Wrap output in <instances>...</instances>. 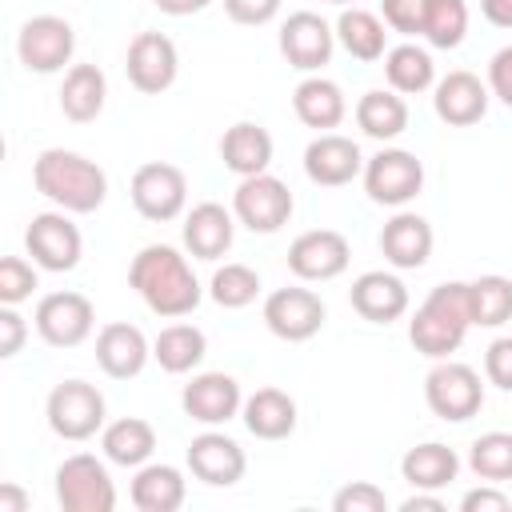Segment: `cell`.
Wrapping results in <instances>:
<instances>
[{
    "label": "cell",
    "mask_w": 512,
    "mask_h": 512,
    "mask_svg": "<svg viewBox=\"0 0 512 512\" xmlns=\"http://www.w3.org/2000/svg\"><path fill=\"white\" fill-rule=\"evenodd\" d=\"M104 100H108V80L96 64H72L64 72V84H60V112L72 120V124H92L100 112H104Z\"/></svg>",
    "instance_id": "obj_31"
},
{
    "label": "cell",
    "mask_w": 512,
    "mask_h": 512,
    "mask_svg": "<svg viewBox=\"0 0 512 512\" xmlns=\"http://www.w3.org/2000/svg\"><path fill=\"white\" fill-rule=\"evenodd\" d=\"M56 504L64 512H112L116 484L108 476V464L92 452H72L56 468Z\"/></svg>",
    "instance_id": "obj_6"
},
{
    "label": "cell",
    "mask_w": 512,
    "mask_h": 512,
    "mask_svg": "<svg viewBox=\"0 0 512 512\" xmlns=\"http://www.w3.org/2000/svg\"><path fill=\"white\" fill-rule=\"evenodd\" d=\"M292 192L280 176L272 172H260V176H244L232 192V212L236 220L248 228V232H260V236H272L280 232L288 220H292Z\"/></svg>",
    "instance_id": "obj_8"
},
{
    "label": "cell",
    "mask_w": 512,
    "mask_h": 512,
    "mask_svg": "<svg viewBox=\"0 0 512 512\" xmlns=\"http://www.w3.org/2000/svg\"><path fill=\"white\" fill-rule=\"evenodd\" d=\"M220 160L240 180L268 172V164H272V136H268V128L256 124V120H236L220 136Z\"/></svg>",
    "instance_id": "obj_26"
},
{
    "label": "cell",
    "mask_w": 512,
    "mask_h": 512,
    "mask_svg": "<svg viewBox=\"0 0 512 512\" xmlns=\"http://www.w3.org/2000/svg\"><path fill=\"white\" fill-rule=\"evenodd\" d=\"M360 176H364L368 200L384 204V208H404L424 188V164L408 148H380L376 156L364 160Z\"/></svg>",
    "instance_id": "obj_7"
},
{
    "label": "cell",
    "mask_w": 512,
    "mask_h": 512,
    "mask_svg": "<svg viewBox=\"0 0 512 512\" xmlns=\"http://www.w3.org/2000/svg\"><path fill=\"white\" fill-rule=\"evenodd\" d=\"M240 420L256 440H288L296 432V400L284 388H256L244 396Z\"/></svg>",
    "instance_id": "obj_27"
},
{
    "label": "cell",
    "mask_w": 512,
    "mask_h": 512,
    "mask_svg": "<svg viewBox=\"0 0 512 512\" xmlns=\"http://www.w3.org/2000/svg\"><path fill=\"white\" fill-rule=\"evenodd\" d=\"M76 52V32L64 16H32L20 24V36H16V56L28 72H40V76H52L60 72Z\"/></svg>",
    "instance_id": "obj_12"
},
{
    "label": "cell",
    "mask_w": 512,
    "mask_h": 512,
    "mask_svg": "<svg viewBox=\"0 0 512 512\" xmlns=\"http://www.w3.org/2000/svg\"><path fill=\"white\" fill-rule=\"evenodd\" d=\"M488 92H492L504 108H512V44L500 48V52L488 60Z\"/></svg>",
    "instance_id": "obj_46"
},
{
    "label": "cell",
    "mask_w": 512,
    "mask_h": 512,
    "mask_svg": "<svg viewBox=\"0 0 512 512\" xmlns=\"http://www.w3.org/2000/svg\"><path fill=\"white\" fill-rule=\"evenodd\" d=\"M480 12L496 28H512V0H480Z\"/></svg>",
    "instance_id": "obj_49"
},
{
    "label": "cell",
    "mask_w": 512,
    "mask_h": 512,
    "mask_svg": "<svg viewBox=\"0 0 512 512\" xmlns=\"http://www.w3.org/2000/svg\"><path fill=\"white\" fill-rule=\"evenodd\" d=\"M352 260V244L336 228H308L288 244V272L308 284L336 280Z\"/></svg>",
    "instance_id": "obj_13"
},
{
    "label": "cell",
    "mask_w": 512,
    "mask_h": 512,
    "mask_svg": "<svg viewBox=\"0 0 512 512\" xmlns=\"http://www.w3.org/2000/svg\"><path fill=\"white\" fill-rule=\"evenodd\" d=\"M72 212H40L28 220L24 228V248L32 256L36 268L44 272H72L80 264V252H84V240H80V228L68 220Z\"/></svg>",
    "instance_id": "obj_10"
},
{
    "label": "cell",
    "mask_w": 512,
    "mask_h": 512,
    "mask_svg": "<svg viewBox=\"0 0 512 512\" xmlns=\"http://www.w3.org/2000/svg\"><path fill=\"white\" fill-rule=\"evenodd\" d=\"M364 172V152L352 136L340 132H320L304 148V176L316 188H344Z\"/></svg>",
    "instance_id": "obj_19"
},
{
    "label": "cell",
    "mask_w": 512,
    "mask_h": 512,
    "mask_svg": "<svg viewBox=\"0 0 512 512\" xmlns=\"http://www.w3.org/2000/svg\"><path fill=\"white\" fill-rule=\"evenodd\" d=\"M384 80H388V88L400 92V96H420V92H428V88L436 84L432 52L420 48V44H412V40L388 48V52H384Z\"/></svg>",
    "instance_id": "obj_34"
},
{
    "label": "cell",
    "mask_w": 512,
    "mask_h": 512,
    "mask_svg": "<svg viewBox=\"0 0 512 512\" xmlns=\"http://www.w3.org/2000/svg\"><path fill=\"white\" fill-rule=\"evenodd\" d=\"M472 328V312H468V284L464 280H444L436 284L424 304L412 312L408 320V340L420 356L428 360H448L464 336Z\"/></svg>",
    "instance_id": "obj_3"
},
{
    "label": "cell",
    "mask_w": 512,
    "mask_h": 512,
    "mask_svg": "<svg viewBox=\"0 0 512 512\" xmlns=\"http://www.w3.org/2000/svg\"><path fill=\"white\" fill-rule=\"evenodd\" d=\"M44 416L60 440H92L96 432H104V392L88 380H60L44 400Z\"/></svg>",
    "instance_id": "obj_4"
},
{
    "label": "cell",
    "mask_w": 512,
    "mask_h": 512,
    "mask_svg": "<svg viewBox=\"0 0 512 512\" xmlns=\"http://www.w3.org/2000/svg\"><path fill=\"white\" fill-rule=\"evenodd\" d=\"M128 496L140 512H176L188 496V480L176 464H140Z\"/></svg>",
    "instance_id": "obj_28"
},
{
    "label": "cell",
    "mask_w": 512,
    "mask_h": 512,
    "mask_svg": "<svg viewBox=\"0 0 512 512\" xmlns=\"http://www.w3.org/2000/svg\"><path fill=\"white\" fill-rule=\"evenodd\" d=\"M328 4H340V8H352L356 0H328Z\"/></svg>",
    "instance_id": "obj_52"
},
{
    "label": "cell",
    "mask_w": 512,
    "mask_h": 512,
    "mask_svg": "<svg viewBox=\"0 0 512 512\" xmlns=\"http://www.w3.org/2000/svg\"><path fill=\"white\" fill-rule=\"evenodd\" d=\"M180 408H184V416H192L196 424L220 428V424H228V420L240 416L244 392H240L236 376H228V372H196V376L184 384V392H180Z\"/></svg>",
    "instance_id": "obj_16"
},
{
    "label": "cell",
    "mask_w": 512,
    "mask_h": 512,
    "mask_svg": "<svg viewBox=\"0 0 512 512\" xmlns=\"http://www.w3.org/2000/svg\"><path fill=\"white\" fill-rule=\"evenodd\" d=\"M28 492L20 484H0V512H28Z\"/></svg>",
    "instance_id": "obj_50"
},
{
    "label": "cell",
    "mask_w": 512,
    "mask_h": 512,
    "mask_svg": "<svg viewBox=\"0 0 512 512\" xmlns=\"http://www.w3.org/2000/svg\"><path fill=\"white\" fill-rule=\"evenodd\" d=\"M40 288L36 264H28L24 256H4L0 260V304H24L32 292Z\"/></svg>",
    "instance_id": "obj_40"
},
{
    "label": "cell",
    "mask_w": 512,
    "mask_h": 512,
    "mask_svg": "<svg viewBox=\"0 0 512 512\" xmlns=\"http://www.w3.org/2000/svg\"><path fill=\"white\" fill-rule=\"evenodd\" d=\"M348 304L368 320V324H392L408 312V288L396 272H384V268H372V272H360L348 288Z\"/></svg>",
    "instance_id": "obj_22"
},
{
    "label": "cell",
    "mask_w": 512,
    "mask_h": 512,
    "mask_svg": "<svg viewBox=\"0 0 512 512\" xmlns=\"http://www.w3.org/2000/svg\"><path fill=\"white\" fill-rule=\"evenodd\" d=\"M468 312L476 328H500L512 320V280L508 276H476L468 280Z\"/></svg>",
    "instance_id": "obj_36"
},
{
    "label": "cell",
    "mask_w": 512,
    "mask_h": 512,
    "mask_svg": "<svg viewBox=\"0 0 512 512\" xmlns=\"http://www.w3.org/2000/svg\"><path fill=\"white\" fill-rule=\"evenodd\" d=\"M460 508L464 512H508L512 508V500H508V492H500V484H480V488H468L464 496H460Z\"/></svg>",
    "instance_id": "obj_47"
},
{
    "label": "cell",
    "mask_w": 512,
    "mask_h": 512,
    "mask_svg": "<svg viewBox=\"0 0 512 512\" xmlns=\"http://www.w3.org/2000/svg\"><path fill=\"white\" fill-rule=\"evenodd\" d=\"M32 184L44 200H52L60 212L72 216H88L108 200L104 168L72 148H44L32 160Z\"/></svg>",
    "instance_id": "obj_2"
},
{
    "label": "cell",
    "mask_w": 512,
    "mask_h": 512,
    "mask_svg": "<svg viewBox=\"0 0 512 512\" xmlns=\"http://www.w3.org/2000/svg\"><path fill=\"white\" fill-rule=\"evenodd\" d=\"M124 72H128V84L136 92L160 96L176 84L180 52L164 32H136L128 44V56H124Z\"/></svg>",
    "instance_id": "obj_15"
},
{
    "label": "cell",
    "mask_w": 512,
    "mask_h": 512,
    "mask_svg": "<svg viewBox=\"0 0 512 512\" xmlns=\"http://www.w3.org/2000/svg\"><path fill=\"white\" fill-rule=\"evenodd\" d=\"M488 96H492L488 84L476 72H464V68H456V72H448L432 84V108L448 128L480 124L484 112H488Z\"/></svg>",
    "instance_id": "obj_20"
},
{
    "label": "cell",
    "mask_w": 512,
    "mask_h": 512,
    "mask_svg": "<svg viewBox=\"0 0 512 512\" xmlns=\"http://www.w3.org/2000/svg\"><path fill=\"white\" fill-rule=\"evenodd\" d=\"M484 376L500 392H512V336H496L484 352Z\"/></svg>",
    "instance_id": "obj_43"
},
{
    "label": "cell",
    "mask_w": 512,
    "mask_h": 512,
    "mask_svg": "<svg viewBox=\"0 0 512 512\" xmlns=\"http://www.w3.org/2000/svg\"><path fill=\"white\" fill-rule=\"evenodd\" d=\"M128 284L132 292L144 300L148 312L164 316V320H180V316H192L204 288L188 264V256L172 244H148L132 256V268H128Z\"/></svg>",
    "instance_id": "obj_1"
},
{
    "label": "cell",
    "mask_w": 512,
    "mask_h": 512,
    "mask_svg": "<svg viewBox=\"0 0 512 512\" xmlns=\"http://www.w3.org/2000/svg\"><path fill=\"white\" fill-rule=\"evenodd\" d=\"M208 296H212L220 308H248V304L260 296V276H256V268H248V264H224V268L212 272Z\"/></svg>",
    "instance_id": "obj_39"
},
{
    "label": "cell",
    "mask_w": 512,
    "mask_h": 512,
    "mask_svg": "<svg viewBox=\"0 0 512 512\" xmlns=\"http://www.w3.org/2000/svg\"><path fill=\"white\" fill-rule=\"evenodd\" d=\"M468 468L476 480L508 484L512 480V432H484L468 448Z\"/></svg>",
    "instance_id": "obj_38"
},
{
    "label": "cell",
    "mask_w": 512,
    "mask_h": 512,
    "mask_svg": "<svg viewBox=\"0 0 512 512\" xmlns=\"http://www.w3.org/2000/svg\"><path fill=\"white\" fill-rule=\"evenodd\" d=\"M400 512H444V500H440V492H428V488H416L404 504H400Z\"/></svg>",
    "instance_id": "obj_48"
},
{
    "label": "cell",
    "mask_w": 512,
    "mask_h": 512,
    "mask_svg": "<svg viewBox=\"0 0 512 512\" xmlns=\"http://www.w3.org/2000/svg\"><path fill=\"white\" fill-rule=\"evenodd\" d=\"M280 4L284 0H224V12L232 24H248V28H260L268 20L280 16Z\"/></svg>",
    "instance_id": "obj_44"
},
{
    "label": "cell",
    "mask_w": 512,
    "mask_h": 512,
    "mask_svg": "<svg viewBox=\"0 0 512 512\" xmlns=\"http://www.w3.org/2000/svg\"><path fill=\"white\" fill-rule=\"evenodd\" d=\"M324 320H328V308L312 288H276L264 296V324L272 336L288 344L312 340L324 328Z\"/></svg>",
    "instance_id": "obj_14"
},
{
    "label": "cell",
    "mask_w": 512,
    "mask_h": 512,
    "mask_svg": "<svg viewBox=\"0 0 512 512\" xmlns=\"http://www.w3.org/2000/svg\"><path fill=\"white\" fill-rule=\"evenodd\" d=\"M152 360V344L148 336L128 324V320H112L96 332V364L104 376L112 380H132L144 372V364Z\"/></svg>",
    "instance_id": "obj_21"
},
{
    "label": "cell",
    "mask_w": 512,
    "mask_h": 512,
    "mask_svg": "<svg viewBox=\"0 0 512 512\" xmlns=\"http://www.w3.org/2000/svg\"><path fill=\"white\" fill-rule=\"evenodd\" d=\"M28 340V320L12 308V304H0V356L12 360Z\"/></svg>",
    "instance_id": "obj_45"
},
{
    "label": "cell",
    "mask_w": 512,
    "mask_h": 512,
    "mask_svg": "<svg viewBox=\"0 0 512 512\" xmlns=\"http://www.w3.org/2000/svg\"><path fill=\"white\" fill-rule=\"evenodd\" d=\"M332 48H336V28L316 12H292L280 24V56L296 72H320L332 60Z\"/></svg>",
    "instance_id": "obj_18"
},
{
    "label": "cell",
    "mask_w": 512,
    "mask_h": 512,
    "mask_svg": "<svg viewBox=\"0 0 512 512\" xmlns=\"http://www.w3.org/2000/svg\"><path fill=\"white\" fill-rule=\"evenodd\" d=\"M432 224L420 216V212H396L384 228H380V252L392 268L400 272H412V268H424L428 256H432Z\"/></svg>",
    "instance_id": "obj_23"
},
{
    "label": "cell",
    "mask_w": 512,
    "mask_h": 512,
    "mask_svg": "<svg viewBox=\"0 0 512 512\" xmlns=\"http://www.w3.org/2000/svg\"><path fill=\"white\" fill-rule=\"evenodd\" d=\"M424 400H428L432 416L452 420V424H464V420H472L484 408L480 372L472 364L452 360V356L448 360H436L432 372L424 376Z\"/></svg>",
    "instance_id": "obj_5"
},
{
    "label": "cell",
    "mask_w": 512,
    "mask_h": 512,
    "mask_svg": "<svg viewBox=\"0 0 512 512\" xmlns=\"http://www.w3.org/2000/svg\"><path fill=\"white\" fill-rule=\"evenodd\" d=\"M128 196H132V208L152 220V224H168L184 212L188 204V176L168 164V160H148L132 172V184H128Z\"/></svg>",
    "instance_id": "obj_9"
},
{
    "label": "cell",
    "mask_w": 512,
    "mask_h": 512,
    "mask_svg": "<svg viewBox=\"0 0 512 512\" xmlns=\"http://www.w3.org/2000/svg\"><path fill=\"white\" fill-rule=\"evenodd\" d=\"M100 452L108 464H120V468H140L152 460L156 452V428L140 416H120L112 424H104L100 432Z\"/></svg>",
    "instance_id": "obj_29"
},
{
    "label": "cell",
    "mask_w": 512,
    "mask_h": 512,
    "mask_svg": "<svg viewBox=\"0 0 512 512\" xmlns=\"http://www.w3.org/2000/svg\"><path fill=\"white\" fill-rule=\"evenodd\" d=\"M336 40H340V48L352 56V60H360V64H376V60H384V52H388V24L376 16V12H368V8H344L340 16H336Z\"/></svg>",
    "instance_id": "obj_30"
},
{
    "label": "cell",
    "mask_w": 512,
    "mask_h": 512,
    "mask_svg": "<svg viewBox=\"0 0 512 512\" xmlns=\"http://www.w3.org/2000/svg\"><path fill=\"white\" fill-rule=\"evenodd\" d=\"M232 236H236V212H228L216 200H204L184 216V248L196 260H220L232 248Z\"/></svg>",
    "instance_id": "obj_24"
},
{
    "label": "cell",
    "mask_w": 512,
    "mask_h": 512,
    "mask_svg": "<svg viewBox=\"0 0 512 512\" xmlns=\"http://www.w3.org/2000/svg\"><path fill=\"white\" fill-rule=\"evenodd\" d=\"M456 472H460V456L440 440H424V444H416V448H408L400 456V476L412 488L440 492V488H448L456 480Z\"/></svg>",
    "instance_id": "obj_32"
},
{
    "label": "cell",
    "mask_w": 512,
    "mask_h": 512,
    "mask_svg": "<svg viewBox=\"0 0 512 512\" xmlns=\"http://www.w3.org/2000/svg\"><path fill=\"white\" fill-rule=\"evenodd\" d=\"M208 4L212 0H156V8L168 16H192V12H204Z\"/></svg>",
    "instance_id": "obj_51"
},
{
    "label": "cell",
    "mask_w": 512,
    "mask_h": 512,
    "mask_svg": "<svg viewBox=\"0 0 512 512\" xmlns=\"http://www.w3.org/2000/svg\"><path fill=\"white\" fill-rule=\"evenodd\" d=\"M332 508L336 512H384L388 508V496L372 480H352V484H344L332 496Z\"/></svg>",
    "instance_id": "obj_41"
},
{
    "label": "cell",
    "mask_w": 512,
    "mask_h": 512,
    "mask_svg": "<svg viewBox=\"0 0 512 512\" xmlns=\"http://www.w3.org/2000/svg\"><path fill=\"white\" fill-rule=\"evenodd\" d=\"M292 112L304 128H316V132H332L340 128V120L348 116V100H344V88L320 72L304 76L292 92Z\"/></svg>",
    "instance_id": "obj_25"
},
{
    "label": "cell",
    "mask_w": 512,
    "mask_h": 512,
    "mask_svg": "<svg viewBox=\"0 0 512 512\" xmlns=\"http://www.w3.org/2000/svg\"><path fill=\"white\" fill-rule=\"evenodd\" d=\"M356 124L364 136L388 144L408 128V100L392 88H372L356 100Z\"/></svg>",
    "instance_id": "obj_35"
},
{
    "label": "cell",
    "mask_w": 512,
    "mask_h": 512,
    "mask_svg": "<svg viewBox=\"0 0 512 512\" xmlns=\"http://www.w3.org/2000/svg\"><path fill=\"white\" fill-rule=\"evenodd\" d=\"M184 460H188V472H192L200 484H208V488H232V484H240L244 472H248L244 448H240L232 436L216 432V428L192 436Z\"/></svg>",
    "instance_id": "obj_17"
},
{
    "label": "cell",
    "mask_w": 512,
    "mask_h": 512,
    "mask_svg": "<svg viewBox=\"0 0 512 512\" xmlns=\"http://www.w3.org/2000/svg\"><path fill=\"white\" fill-rule=\"evenodd\" d=\"M32 324L48 348H76L92 336L96 308L84 292H48V296H40Z\"/></svg>",
    "instance_id": "obj_11"
},
{
    "label": "cell",
    "mask_w": 512,
    "mask_h": 512,
    "mask_svg": "<svg viewBox=\"0 0 512 512\" xmlns=\"http://www.w3.org/2000/svg\"><path fill=\"white\" fill-rule=\"evenodd\" d=\"M468 36V4L464 0H424V40L432 48H460Z\"/></svg>",
    "instance_id": "obj_37"
},
{
    "label": "cell",
    "mask_w": 512,
    "mask_h": 512,
    "mask_svg": "<svg viewBox=\"0 0 512 512\" xmlns=\"http://www.w3.org/2000/svg\"><path fill=\"white\" fill-rule=\"evenodd\" d=\"M204 356H208V336L196 324H184V320L160 328L156 340H152V360L172 376H184V372L200 368Z\"/></svg>",
    "instance_id": "obj_33"
},
{
    "label": "cell",
    "mask_w": 512,
    "mask_h": 512,
    "mask_svg": "<svg viewBox=\"0 0 512 512\" xmlns=\"http://www.w3.org/2000/svg\"><path fill=\"white\" fill-rule=\"evenodd\" d=\"M380 20L400 36H424V0H380Z\"/></svg>",
    "instance_id": "obj_42"
}]
</instances>
